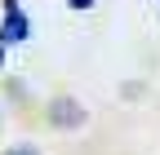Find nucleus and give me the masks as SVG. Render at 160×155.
Instances as JSON below:
<instances>
[{
	"label": "nucleus",
	"instance_id": "1",
	"mask_svg": "<svg viewBox=\"0 0 160 155\" xmlns=\"http://www.w3.org/2000/svg\"><path fill=\"white\" fill-rule=\"evenodd\" d=\"M85 120H89V111L80 106L76 98H53L49 102V124L53 129H80Z\"/></svg>",
	"mask_w": 160,
	"mask_h": 155
},
{
	"label": "nucleus",
	"instance_id": "2",
	"mask_svg": "<svg viewBox=\"0 0 160 155\" xmlns=\"http://www.w3.org/2000/svg\"><path fill=\"white\" fill-rule=\"evenodd\" d=\"M9 18H5V22H0V45H9V40H27V13H22V5H9L5 9Z\"/></svg>",
	"mask_w": 160,
	"mask_h": 155
},
{
	"label": "nucleus",
	"instance_id": "3",
	"mask_svg": "<svg viewBox=\"0 0 160 155\" xmlns=\"http://www.w3.org/2000/svg\"><path fill=\"white\" fill-rule=\"evenodd\" d=\"M98 0H67V9H76V13H85V9H93Z\"/></svg>",
	"mask_w": 160,
	"mask_h": 155
},
{
	"label": "nucleus",
	"instance_id": "4",
	"mask_svg": "<svg viewBox=\"0 0 160 155\" xmlns=\"http://www.w3.org/2000/svg\"><path fill=\"white\" fill-rule=\"evenodd\" d=\"M5 155H40L36 146H13V151H5Z\"/></svg>",
	"mask_w": 160,
	"mask_h": 155
},
{
	"label": "nucleus",
	"instance_id": "5",
	"mask_svg": "<svg viewBox=\"0 0 160 155\" xmlns=\"http://www.w3.org/2000/svg\"><path fill=\"white\" fill-rule=\"evenodd\" d=\"M0 62H5V53H0Z\"/></svg>",
	"mask_w": 160,
	"mask_h": 155
}]
</instances>
